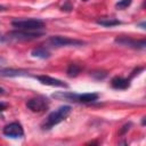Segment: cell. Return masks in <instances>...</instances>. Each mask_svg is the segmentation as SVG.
<instances>
[{
	"label": "cell",
	"mask_w": 146,
	"mask_h": 146,
	"mask_svg": "<svg viewBox=\"0 0 146 146\" xmlns=\"http://www.w3.org/2000/svg\"><path fill=\"white\" fill-rule=\"evenodd\" d=\"M81 71H82V67L80 65H78L75 63H72V64L68 65V67L66 70V73L70 78H74V76H78Z\"/></svg>",
	"instance_id": "15"
},
{
	"label": "cell",
	"mask_w": 146,
	"mask_h": 146,
	"mask_svg": "<svg viewBox=\"0 0 146 146\" xmlns=\"http://www.w3.org/2000/svg\"><path fill=\"white\" fill-rule=\"evenodd\" d=\"M43 35V32H35V31H24V30H17L11 31L7 34L8 40H15V41H30L38 39Z\"/></svg>",
	"instance_id": "3"
},
{
	"label": "cell",
	"mask_w": 146,
	"mask_h": 146,
	"mask_svg": "<svg viewBox=\"0 0 146 146\" xmlns=\"http://www.w3.org/2000/svg\"><path fill=\"white\" fill-rule=\"evenodd\" d=\"M48 99L44 97H34L26 102V107L33 113H41L48 108Z\"/></svg>",
	"instance_id": "5"
},
{
	"label": "cell",
	"mask_w": 146,
	"mask_h": 146,
	"mask_svg": "<svg viewBox=\"0 0 146 146\" xmlns=\"http://www.w3.org/2000/svg\"><path fill=\"white\" fill-rule=\"evenodd\" d=\"M6 9H7V8H6L5 6H1V5H0V11H5Z\"/></svg>",
	"instance_id": "21"
},
{
	"label": "cell",
	"mask_w": 146,
	"mask_h": 146,
	"mask_svg": "<svg viewBox=\"0 0 146 146\" xmlns=\"http://www.w3.org/2000/svg\"><path fill=\"white\" fill-rule=\"evenodd\" d=\"M83 1H87V0H83Z\"/></svg>",
	"instance_id": "24"
},
{
	"label": "cell",
	"mask_w": 146,
	"mask_h": 146,
	"mask_svg": "<svg viewBox=\"0 0 146 146\" xmlns=\"http://www.w3.org/2000/svg\"><path fill=\"white\" fill-rule=\"evenodd\" d=\"M72 9H73V6H72V3L70 2V0L65 1V3L62 6V10H65V11H71Z\"/></svg>",
	"instance_id": "17"
},
{
	"label": "cell",
	"mask_w": 146,
	"mask_h": 146,
	"mask_svg": "<svg viewBox=\"0 0 146 146\" xmlns=\"http://www.w3.org/2000/svg\"><path fill=\"white\" fill-rule=\"evenodd\" d=\"M98 99V94L96 92H87V94H79L78 97V103H82V104H89V103H94Z\"/></svg>",
	"instance_id": "12"
},
{
	"label": "cell",
	"mask_w": 146,
	"mask_h": 146,
	"mask_svg": "<svg viewBox=\"0 0 146 146\" xmlns=\"http://www.w3.org/2000/svg\"><path fill=\"white\" fill-rule=\"evenodd\" d=\"M91 75H92L94 78H96V79L99 80V79H104V78L106 76V72H99V71H98V72H92Z\"/></svg>",
	"instance_id": "18"
},
{
	"label": "cell",
	"mask_w": 146,
	"mask_h": 146,
	"mask_svg": "<svg viewBox=\"0 0 146 146\" xmlns=\"http://www.w3.org/2000/svg\"><path fill=\"white\" fill-rule=\"evenodd\" d=\"M5 92H6V90H5L3 88H1V87H0V95H3Z\"/></svg>",
	"instance_id": "22"
},
{
	"label": "cell",
	"mask_w": 146,
	"mask_h": 146,
	"mask_svg": "<svg viewBox=\"0 0 146 146\" xmlns=\"http://www.w3.org/2000/svg\"><path fill=\"white\" fill-rule=\"evenodd\" d=\"M48 43L52 47H70V46H82L84 44L83 41L76 40V39H71L67 36H62V35H54L48 39Z\"/></svg>",
	"instance_id": "4"
},
{
	"label": "cell",
	"mask_w": 146,
	"mask_h": 146,
	"mask_svg": "<svg viewBox=\"0 0 146 146\" xmlns=\"http://www.w3.org/2000/svg\"><path fill=\"white\" fill-rule=\"evenodd\" d=\"M35 79H38L42 84H46V86H51V87H60V88H67V83H65L64 81L62 80H58V79H55V78H51L49 75H36Z\"/></svg>",
	"instance_id": "8"
},
{
	"label": "cell",
	"mask_w": 146,
	"mask_h": 146,
	"mask_svg": "<svg viewBox=\"0 0 146 146\" xmlns=\"http://www.w3.org/2000/svg\"><path fill=\"white\" fill-rule=\"evenodd\" d=\"M78 97H79V94L68 92V91H59V92L52 94V98H57L59 100L74 102V103H78Z\"/></svg>",
	"instance_id": "11"
},
{
	"label": "cell",
	"mask_w": 146,
	"mask_h": 146,
	"mask_svg": "<svg viewBox=\"0 0 146 146\" xmlns=\"http://www.w3.org/2000/svg\"><path fill=\"white\" fill-rule=\"evenodd\" d=\"M31 55H32L33 57L41 58V59H46V58H49V57H50V52H49L46 48H42V47L34 48V49L31 51Z\"/></svg>",
	"instance_id": "14"
},
{
	"label": "cell",
	"mask_w": 146,
	"mask_h": 146,
	"mask_svg": "<svg viewBox=\"0 0 146 146\" xmlns=\"http://www.w3.org/2000/svg\"><path fill=\"white\" fill-rule=\"evenodd\" d=\"M11 25L16 27L17 30H24V31H38L43 29L44 23L41 19L38 18H31V19H14L11 22Z\"/></svg>",
	"instance_id": "2"
},
{
	"label": "cell",
	"mask_w": 146,
	"mask_h": 146,
	"mask_svg": "<svg viewBox=\"0 0 146 146\" xmlns=\"http://www.w3.org/2000/svg\"><path fill=\"white\" fill-rule=\"evenodd\" d=\"M71 111H72V107L71 106L63 105V106H59L57 110L52 111L51 113H49V115L47 116L46 121L41 125L42 130H49L54 125H56V124L60 123L62 121H64L71 114Z\"/></svg>",
	"instance_id": "1"
},
{
	"label": "cell",
	"mask_w": 146,
	"mask_h": 146,
	"mask_svg": "<svg viewBox=\"0 0 146 146\" xmlns=\"http://www.w3.org/2000/svg\"><path fill=\"white\" fill-rule=\"evenodd\" d=\"M23 75H29V72L26 70L11 68V67L0 70V76L2 78H14V76H23Z\"/></svg>",
	"instance_id": "9"
},
{
	"label": "cell",
	"mask_w": 146,
	"mask_h": 146,
	"mask_svg": "<svg viewBox=\"0 0 146 146\" xmlns=\"http://www.w3.org/2000/svg\"><path fill=\"white\" fill-rule=\"evenodd\" d=\"M115 43L124 47H130L133 49H145L146 41L145 40H133L129 36H117L114 40Z\"/></svg>",
	"instance_id": "6"
},
{
	"label": "cell",
	"mask_w": 146,
	"mask_h": 146,
	"mask_svg": "<svg viewBox=\"0 0 146 146\" xmlns=\"http://www.w3.org/2000/svg\"><path fill=\"white\" fill-rule=\"evenodd\" d=\"M131 2H132V0H120L119 2L115 3V7L117 9H125L127 7H129L131 5Z\"/></svg>",
	"instance_id": "16"
},
{
	"label": "cell",
	"mask_w": 146,
	"mask_h": 146,
	"mask_svg": "<svg viewBox=\"0 0 146 146\" xmlns=\"http://www.w3.org/2000/svg\"><path fill=\"white\" fill-rule=\"evenodd\" d=\"M2 133L10 138H22L24 136V130L21 123L18 122H11L3 127Z\"/></svg>",
	"instance_id": "7"
},
{
	"label": "cell",
	"mask_w": 146,
	"mask_h": 146,
	"mask_svg": "<svg viewBox=\"0 0 146 146\" xmlns=\"http://www.w3.org/2000/svg\"><path fill=\"white\" fill-rule=\"evenodd\" d=\"M96 23H97L98 25H102V26H105V27H113V26L120 25V24H121V21H119V19H116V18L103 17V18L97 19Z\"/></svg>",
	"instance_id": "13"
},
{
	"label": "cell",
	"mask_w": 146,
	"mask_h": 146,
	"mask_svg": "<svg viewBox=\"0 0 146 146\" xmlns=\"http://www.w3.org/2000/svg\"><path fill=\"white\" fill-rule=\"evenodd\" d=\"M111 86H112L114 89L124 90V89L129 88V86H130V80H129V79H124V78H122V76H114V78L111 80Z\"/></svg>",
	"instance_id": "10"
},
{
	"label": "cell",
	"mask_w": 146,
	"mask_h": 146,
	"mask_svg": "<svg viewBox=\"0 0 146 146\" xmlns=\"http://www.w3.org/2000/svg\"><path fill=\"white\" fill-rule=\"evenodd\" d=\"M130 125H131V123H127V124H124V125L122 127V129L120 130V135H123L125 131H128V130L130 129Z\"/></svg>",
	"instance_id": "19"
},
{
	"label": "cell",
	"mask_w": 146,
	"mask_h": 146,
	"mask_svg": "<svg viewBox=\"0 0 146 146\" xmlns=\"http://www.w3.org/2000/svg\"><path fill=\"white\" fill-rule=\"evenodd\" d=\"M6 107H7V104H6V103H2V102H0V112L5 111V110H6Z\"/></svg>",
	"instance_id": "20"
},
{
	"label": "cell",
	"mask_w": 146,
	"mask_h": 146,
	"mask_svg": "<svg viewBox=\"0 0 146 146\" xmlns=\"http://www.w3.org/2000/svg\"><path fill=\"white\" fill-rule=\"evenodd\" d=\"M139 25L141 26V29H143V30H145V23H144V22H143V23H140Z\"/></svg>",
	"instance_id": "23"
}]
</instances>
